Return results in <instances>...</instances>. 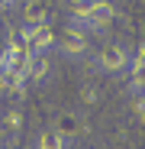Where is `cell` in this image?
<instances>
[{
  "label": "cell",
  "mask_w": 145,
  "mask_h": 149,
  "mask_svg": "<svg viewBox=\"0 0 145 149\" xmlns=\"http://www.w3.org/2000/svg\"><path fill=\"white\" fill-rule=\"evenodd\" d=\"M81 101H84L87 107H93L97 101H100V88H97V84H84V88H81Z\"/></svg>",
  "instance_id": "obj_12"
},
{
  "label": "cell",
  "mask_w": 145,
  "mask_h": 149,
  "mask_svg": "<svg viewBox=\"0 0 145 149\" xmlns=\"http://www.w3.org/2000/svg\"><path fill=\"white\" fill-rule=\"evenodd\" d=\"M52 130H55L61 139L74 143V139H81V133H84V120H81L74 110H61V113L55 117V123H52Z\"/></svg>",
  "instance_id": "obj_3"
},
{
  "label": "cell",
  "mask_w": 145,
  "mask_h": 149,
  "mask_svg": "<svg viewBox=\"0 0 145 149\" xmlns=\"http://www.w3.org/2000/svg\"><path fill=\"white\" fill-rule=\"evenodd\" d=\"M126 91H129L132 97H142V74H132V78L126 81Z\"/></svg>",
  "instance_id": "obj_13"
},
{
  "label": "cell",
  "mask_w": 145,
  "mask_h": 149,
  "mask_svg": "<svg viewBox=\"0 0 145 149\" xmlns=\"http://www.w3.org/2000/svg\"><path fill=\"white\" fill-rule=\"evenodd\" d=\"M93 68L97 71H107V74H123L129 68V52H126V45H119V42H107L100 45L93 52Z\"/></svg>",
  "instance_id": "obj_1"
},
{
  "label": "cell",
  "mask_w": 145,
  "mask_h": 149,
  "mask_svg": "<svg viewBox=\"0 0 145 149\" xmlns=\"http://www.w3.org/2000/svg\"><path fill=\"white\" fill-rule=\"evenodd\" d=\"M0 127H3L7 133H19V130H23V110H19V107L7 110L3 117H0Z\"/></svg>",
  "instance_id": "obj_10"
},
{
  "label": "cell",
  "mask_w": 145,
  "mask_h": 149,
  "mask_svg": "<svg viewBox=\"0 0 145 149\" xmlns=\"http://www.w3.org/2000/svg\"><path fill=\"white\" fill-rule=\"evenodd\" d=\"M36 149H68V139H61L52 127H48V130H42V133H39Z\"/></svg>",
  "instance_id": "obj_9"
},
{
  "label": "cell",
  "mask_w": 145,
  "mask_h": 149,
  "mask_svg": "<svg viewBox=\"0 0 145 149\" xmlns=\"http://www.w3.org/2000/svg\"><path fill=\"white\" fill-rule=\"evenodd\" d=\"M3 42H7V49H10V52H29V42H26V26H10Z\"/></svg>",
  "instance_id": "obj_8"
},
{
  "label": "cell",
  "mask_w": 145,
  "mask_h": 149,
  "mask_svg": "<svg viewBox=\"0 0 145 149\" xmlns=\"http://www.w3.org/2000/svg\"><path fill=\"white\" fill-rule=\"evenodd\" d=\"M65 7H68V16H87L97 7V0H65Z\"/></svg>",
  "instance_id": "obj_11"
},
{
  "label": "cell",
  "mask_w": 145,
  "mask_h": 149,
  "mask_svg": "<svg viewBox=\"0 0 145 149\" xmlns=\"http://www.w3.org/2000/svg\"><path fill=\"white\" fill-rule=\"evenodd\" d=\"M48 78H52V55H48V52H32L29 55V65H26V81L48 84Z\"/></svg>",
  "instance_id": "obj_5"
},
{
  "label": "cell",
  "mask_w": 145,
  "mask_h": 149,
  "mask_svg": "<svg viewBox=\"0 0 145 149\" xmlns=\"http://www.w3.org/2000/svg\"><path fill=\"white\" fill-rule=\"evenodd\" d=\"M55 49H58L68 62H81V58H87V52H90V42H87V33L65 26V29L55 33Z\"/></svg>",
  "instance_id": "obj_2"
},
{
  "label": "cell",
  "mask_w": 145,
  "mask_h": 149,
  "mask_svg": "<svg viewBox=\"0 0 145 149\" xmlns=\"http://www.w3.org/2000/svg\"><path fill=\"white\" fill-rule=\"evenodd\" d=\"M26 78L23 74H16V71H10V68H0V94L3 97H13V101H19L23 94H26Z\"/></svg>",
  "instance_id": "obj_7"
},
{
  "label": "cell",
  "mask_w": 145,
  "mask_h": 149,
  "mask_svg": "<svg viewBox=\"0 0 145 149\" xmlns=\"http://www.w3.org/2000/svg\"><path fill=\"white\" fill-rule=\"evenodd\" d=\"M3 3H7V7H13V3H19V0H3Z\"/></svg>",
  "instance_id": "obj_15"
},
{
  "label": "cell",
  "mask_w": 145,
  "mask_h": 149,
  "mask_svg": "<svg viewBox=\"0 0 145 149\" xmlns=\"http://www.w3.org/2000/svg\"><path fill=\"white\" fill-rule=\"evenodd\" d=\"M39 23H52V7L45 0H26L23 3V26H39Z\"/></svg>",
  "instance_id": "obj_6"
},
{
  "label": "cell",
  "mask_w": 145,
  "mask_h": 149,
  "mask_svg": "<svg viewBox=\"0 0 145 149\" xmlns=\"http://www.w3.org/2000/svg\"><path fill=\"white\" fill-rule=\"evenodd\" d=\"M3 10H7V3H3V0H0V16H3Z\"/></svg>",
  "instance_id": "obj_14"
},
{
  "label": "cell",
  "mask_w": 145,
  "mask_h": 149,
  "mask_svg": "<svg viewBox=\"0 0 145 149\" xmlns=\"http://www.w3.org/2000/svg\"><path fill=\"white\" fill-rule=\"evenodd\" d=\"M26 42H29V52H48V49H55V26L52 23L26 26Z\"/></svg>",
  "instance_id": "obj_4"
}]
</instances>
